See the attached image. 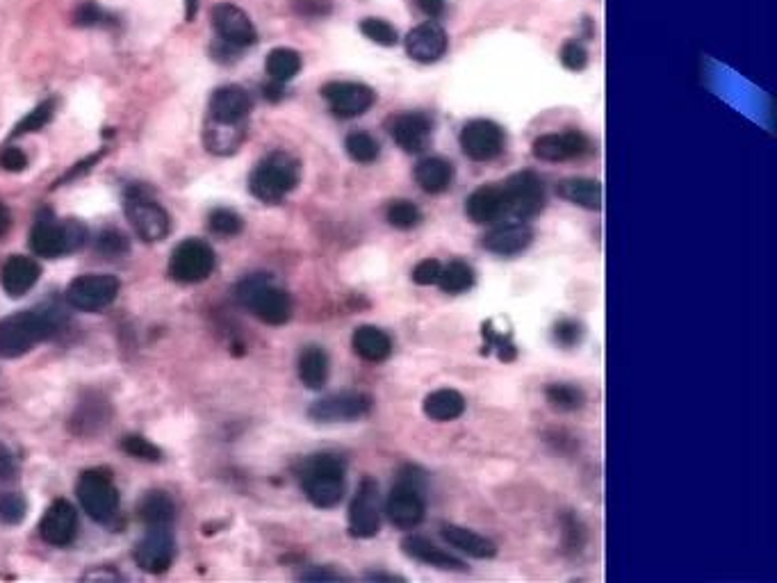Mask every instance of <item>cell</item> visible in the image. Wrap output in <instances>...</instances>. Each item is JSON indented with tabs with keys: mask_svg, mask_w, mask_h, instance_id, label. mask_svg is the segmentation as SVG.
I'll return each instance as SVG.
<instances>
[{
	"mask_svg": "<svg viewBox=\"0 0 777 583\" xmlns=\"http://www.w3.org/2000/svg\"><path fill=\"white\" fill-rule=\"evenodd\" d=\"M67 322L64 312L53 306L28 308L16 315L5 317L0 322V356L19 358L28 353L35 344L51 340L60 333L62 324Z\"/></svg>",
	"mask_w": 777,
	"mask_h": 583,
	"instance_id": "cell-1",
	"label": "cell"
},
{
	"mask_svg": "<svg viewBox=\"0 0 777 583\" xmlns=\"http://www.w3.org/2000/svg\"><path fill=\"white\" fill-rule=\"evenodd\" d=\"M345 476V461L340 456L329 454V451H322V454L308 456L301 463L299 483L310 504L329 511L345 499Z\"/></svg>",
	"mask_w": 777,
	"mask_h": 583,
	"instance_id": "cell-2",
	"label": "cell"
},
{
	"mask_svg": "<svg viewBox=\"0 0 777 583\" xmlns=\"http://www.w3.org/2000/svg\"><path fill=\"white\" fill-rule=\"evenodd\" d=\"M301 183V162L288 151H272L265 155L249 176V192L260 203L278 205Z\"/></svg>",
	"mask_w": 777,
	"mask_h": 583,
	"instance_id": "cell-3",
	"label": "cell"
},
{
	"mask_svg": "<svg viewBox=\"0 0 777 583\" xmlns=\"http://www.w3.org/2000/svg\"><path fill=\"white\" fill-rule=\"evenodd\" d=\"M87 226L78 219H57L51 210L39 212L30 231V249L39 258H62L83 249Z\"/></svg>",
	"mask_w": 777,
	"mask_h": 583,
	"instance_id": "cell-4",
	"label": "cell"
},
{
	"mask_svg": "<svg viewBox=\"0 0 777 583\" xmlns=\"http://www.w3.org/2000/svg\"><path fill=\"white\" fill-rule=\"evenodd\" d=\"M237 301L251 310L260 322L269 326H283L292 317V299L283 287L274 285L267 274H253L237 285Z\"/></svg>",
	"mask_w": 777,
	"mask_h": 583,
	"instance_id": "cell-5",
	"label": "cell"
},
{
	"mask_svg": "<svg viewBox=\"0 0 777 583\" xmlns=\"http://www.w3.org/2000/svg\"><path fill=\"white\" fill-rule=\"evenodd\" d=\"M427 515L424 502V474L417 467H404L399 481L392 486L386 499V517L392 527L411 531L420 527Z\"/></svg>",
	"mask_w": 777,
	"mask_h": 583,
	"instance_id": "cell-6",
	"label": "cell"
},
{
	"mask_svg": "<svg viewBox=\"0 0 777 583\" xmlns=\"http://www.w3.org/2000/svg\"><path fill=\"white\" fill-rule=\"evenodd\" d=\"M126 217L142 242H162L171 231V217L144 185H130L124 196Z\"/></svg>",
	"mask_w": 777,
	"mask_h": 583,
	"instance_id": "cell-7",
	"label": "cell"
},
{
	"mask_svg": "<svg viewBox=\"0 0 777 583\" xmlns=\"http://www.w3.org/2000/svg\"><path fill=\"white\" fill-rule=\"evenodd\" d=\"M78 502L94 522H110L119 511V490L114 486L110 472L87 470L80 474L76 486Z\"/></svg>",
	"mask_w": 777,
	"mask_h": 583,
	"instance_id": "cell-8",
	"label": "cell"
},
{
	"mask_svg": "<svg viewBox=\"0 0 777 583\" xmlns=\"http://www.w3.org/2000/svg\"><path fill=\"white\" fill-rule=\"evenodd\" d=\"M217 258L212 246L203 240H185L171 251L169 258V278L181 285H194L206 281L215 272Z\"/></svg>",
	"mask_w": 777,
	"mask_h": 583,
	"instance_id": "cell-9",
	"label": "cell"
},
{
	"mask_svg": "<svg viewBox=\"0 0 777 583\" xmlns=\"http://www.w3.org/2000/svg\"><path fill=\"white\" fill-rule=\"evenodd\" d=\"M119 278L112 274H85L67 287V303L80 312H101L112 306L119 294Z\"/></svg>",
	"mask_w": 777,
	"mask_h": 583,
	"instance_id": "cell-10",
	"label": "cell"
},
{
	"mask_svg": "<svg viewBox=\"0 0 777 583\" xmlns=\"http://www.w3.org/2000/svg\"><path fill=\"white\" fill-rule=\"evenodd\" d=\"M374 399L367 392H335L329 397L317 399L308 408V417L317 424H338L356 422L370 415Z\"/></svg>",
	"mask_w": 777,
	"mask_h": 583,
	"instance_id": "cell-11",
	"label": "cell"
},
{
	"mask_svg": "<svg viewBox=\"0 0 777 583\" xmlns=\"http://www.w3.org/2000/svg\"><path fill=\"white\" fill-rule=\"evenodd\" d=\"M347 529L351 538L370 540L379 536L381 515H379V483L372 476H365L358 486L354 499L349 504Z\"/></svg>",
	"mask_w": 777,
	"mask_h": 583,
	"instance_id": "cell-12",
	"label": "cell"
},
{
	"mask_svg": "<svg viewBox=\"0 0 777 583\" xmlns=\"http://www.w3.org/2000/svg\"><path fill=\"white\" fill-rule=\"evenodd\" d=\"M502 185L509 201V215L520 221L541 215L545 208V185L541 176L534 171H518Z\"/></svg>",
	"mask_w": 777,
	"mask_h": 583,
	"instance_id": "cell-13",
	"label": "cell"
},
{
	"mask_svg": "<svg viewBox=\"0 0 777 583\" xmlns=\"http://www.w3.org/2000/svg\"><path fill=\"white\" fill-rule=\"evenodd\" d=\"M320 94L326 105H329V110L340 119L363 117L376 103V92L370 85H363V82L333 80L326 82Z\"/></svg>",
	"mask_w": 777,
	"mask_h": 583,
	"instance_id": "cell-14",
	"label": "cell"
},
{
	"mask_svg": "<svg viewBox=\"0 0 777 583\" xmlns=\"http://www.w3.org/2000/svg\"><path fill=\"white\" fill-rule=\"evenodd\" d=\"M458 144L465 158L474 162H490L500 158L506 144V135L500 123L490 119H474L468 121L458 135Z\"/></svg>",
	"mask_w": 777,
	"mask_h": 583,
	"instance_id": "cell-15",
	"label": "cell"
},
{
	"mask_svg": "<svg viewBox=\"0 0 777 583\" xmlns=\"http://www.w3.org/2000/svg\"><path fill=\"white\" fill-rule=\"evenodd\" d=\"M212 28L226 51H244L256 44L258 32L253 28L249 14L233 3H219L212 10Z\"/></svg>",
	"mask_w": 777,
	"mask_h": 583,
	"instance_id": "cell-16",
	"label": "cell"
},
{
	"mask_svg": "<svg viewBox=\"0 0 777 583\" xmlns=\"http://www.w3.org/2000/svg\"><path fill=\"white\" fill-rule=\"evenodd\" d=\"M388 133L404 153H424L433 137V121L427 112H399L388 119Z\"/></svg>",
	"mask_w": 777,
	"mask_h": 583,
	"instance_id": "cell-17",
	"label": "cell"
},
{
	"mask_svg": "<svg viewBox=\"0 0 777 583\" xmlns=\"http://www.w3.org/2000/svg\"><path fill=\"white\" fill-rule=\"evenodd\" d=\"M176 556V540L171 527H146L144 538L135 545V563L139 570L162 574L171 568Z\"/></svg>",
	"mask_w": 777,
	"mask_h": 583,
	"instance_id": "cell-18",
	"label": "cell"
},
{
	"mask_svg": "<svg viewBox=\"0 0 777 583\" xmlns=\"http://www.w3.org/2000/svg\"><path fill=\"white\" fill-rule=\"evenodd\" d=\"M536 160L541 162H568L593 153V142L582 130H566V133L541 135L531 146Z\"/></svg>",
	"mask_w": 777,
	"mask_h": 583,
	"instance_id": "cell-19",
	"label": "cell"
},
{
	"mask_svg": "<svg viewBox=\"0 0 777 583\" xmlns=\"http://www.w3.org/2000/svg\"><path fill=\"white\" fill-rule=\"evenodd\" d=\"M253 108V98L240 85L219 87L208 103V121L222 126H244Z\"/></svg>",
	"mask_w": 777,
	"mask_h": 583,
	"instance_id": "cell-20",
	"label": "cell"
},
{
	"mask_svg": "<svg viewBox=\"0 0 777 583\" xmlns=\"http://www.w3.org/2000/svg\"><path fill=\"white\" fill-rule=\"evenodd\" d=\"M39 536L51 547H69L78 536V513L67 499H55L39 522Z\"/></svg>",
	"mask_w": 777,
	"mask_h": 583,
	"instance_id": "cell-21",
	"label": "cell"
},
{
	"mask_svg": "<svg viewBox=\"0 0 777 583\" xmlns=\"http://www.w3.org/2000/svg\"><path fill=\"white\" fill-rule=\"evenodd\" d=\"M465 215L477 226H493L509 215V201H506L504 185L490 183L481 185L465 199Z\"/></svg>",
	"mask_w": 777,
	"mask_h": 583,
	"instance_id": "cell-22",
	"label": "cell"
},
{
	"mask_svg": "<svg viewBox=\"0 0 777 583\" xmlns=\"http://www.w3.org/2000/svg\"><path fill=\"white\" fill-rule=\"evenodd\" d=\"M404 46L411 60L420 64H433L447 53L449 39L445 28L431 19L420 23V26H415L411 32H408L404 39Z\"/></svg>",
	"mask_w": 777,
	"mask_h": 583,
	"instance_id": "cell-23",
	"label": "cell"
},
{
	"mask_svg": "<svg viewBox=\"0 0 777 583\" xmlns=\"http://www.w3.org/2000/svg\"><path fill=\"white\" fill-rule=\"evenodd\" d=\"M531 242H534V228L527 221H511V224H500L493 231H488L481 240V246L493 256L513 258L527 251Z\"/></svg>",
	"mask_w": 777,
	"mask_h": 583,
	"instance_id": "cell-24",
	"label": "cell"
},
{
	"mask_svg": "<svg viewBox=\"0 0 777 583\" xmlns=\"http://www.w3.org/2000/svg\"><path fill=\"white\" fill-rule=\"evenodd\" d=\"M39 276H42V267H39L35 258L10 256L3 269H0V287H3L7 297L19 299L37 285Z\"/></svg>",
	"mask_w": 777,
	"mask_h": 583,
	"instance_id": "cell-25",
	"label": "cell"
},
{
	"mask_svg": "<svg viewBox=\"0 0 777 583\" xmlns=\"http://www.w3.org/2000/svg\"><path fill=\"white\" fill-rule=\"evenodd\" d=\"M399 547H402V552L408 558H413V561L422 563V565H429V568L449 570V572L468 570V565H465L461 558H456L454 554L445 552V549H440L438 545H433L429 538L417 536V533H411V536H406Z\"/></svg>",
	"mask_w": 777,
	"mask_h": 583,
	"instance_id": "cell-26",
	"label": "cell"
},
{
	"mask_svg": "<svg viewBox=\"0 0 777 583\" xmlns=\"http://www.w3.org/2000/svg\"><path fill=\"white\" fill-rule=\"evenodd\" d=\"M440 536L454 549H458V552L468 554L470 558H477V561H486V558L497 556V545L493 540L472 529L458 527V524H440Z\"/></svg>",
	"mask_w": 777,
	"mask_h": 583,
	"instance_id": "cell-27",
	"label": "cell"
},
{
	"mask_svg": "<svg viewBox=\"0 0 777 583\" xmlns=\"http://www.w3.org/2000/svg\"><path fill=\"white\" fill-rule=\"evenodd\" d=\"M351 347L354 353L365 363H386L392 353V340L386 331H381L379 326H358L354 335H351Z\"/></svg>",
	"mask_w": 777,
	"mask_h": 583,
	"instance_id": "cell-28",
	"label": "cell"
},
{
	"mask_svg": "<svg viewBox=\"0 0 777 583\" xmlns=\"http://www.w3.org/2000/svg\"><path fill=\"white\" fill-rule=\"evenodd\" d=\"M413 176L422 192L443 194L452 187L454 164L445 158H438V155H431V158H422L415 164Z\"/></svg>",
	"mask_w": 777,
	"mask_h": 583,
	"instance_id": "cell-29",
	"label": "cell"
},
{
	"mask_svg": "<svg viewBox=\"0 0 777 583\" xmlns=\"http://www.w3.org/2000/svg\"><path fill=\"white\" fill-rule=\"evenodd\" d=\"M297 372L301 383H304L308 390H322L324 385L329 383V374H331L329 353H326L322 347H317V344H310V347H306L299 353Z\"/></svg>",
	"mask_w": 777,
	"mask_h": 583,
	"instance_id": "cell-30",
	"label": "cell"
},
{
	"mask_svg": "<svg viewBox=\"0 0 777 583\" xmlns=\"http://www.w3.org/2000/svg\"><path fill=\"white\" fill-rule=\"evenodd\" d=\"M556 194L563 201L579 205L584 210H602V185L595 178H566L556 185Z\"/></svg>",
	"mask_w": 777,
	"mask_h": 583,
	"instance_id": "cell-31",
	"label": "cell"
},
{
	"mask_svg": "<svg viewBox=\"0 0 777 583\" xmlns=\"http://www.w3.org/2000/svg\"><path fill=\"white\" fill-rule=\"evenodd\" d=\"M465 397L454 388H440L424 397L422 410L433 422H454L465 413Z\"/></svg>",
	"mask_w": 777,
	"mask_h": 583,
	"instance_id": "cell-32",
	"label": "cell"
},
{
	"mask_svg": "<svg viewBox=\"0 0 777 583\" xmlns=\"http://www.w3.org/2000/svg\"><path fill=\"white\" fill-rule=\"evenodd\" d=\"M139 520L144 522V527H171L176 520V506L167 492L153 490L146 492L142 502L137 506Z\"/></svg>",
	"mask_w": 777,
	"mask_h": 583,
	"instance_id": "cell-33",
	"label": "cell"
},
{
	"mask_svg": "<svg viewBox=\"0 0 777 583\" xmlns=\"http://www.w3.org/2000/svg\"><path fill=\"white\" fill-rule=\"evenodd\" d=\"M203 142L208 151L215 155H231L244 142V126H222V123L208 121L203 130Z\"/></svg>",
	"mask_w": 777,
	"mask_h": 583,
	"instance_id": "cell-34",
	"label": "cell"
},
{
	"mask_svg": "<svg viewBox=\"0 0 777 583\" xmlns=\"http://www.w3.org/2000/svg\"><path fill=\"white\" fill-rule=\"evenodd\" d=\"M265 69L269 78L285 85V82H290L292 78L299 76L301 55L297 51H292V48H274V51L267 55Z\"/></svg>",
	"mask_w": 777,
	"mask_h": 583,
	"instance_id": "cell-35",
	"label": "cell"
},
{
	"mask_svg": "<svg viewBox=\"0 0 777 583\" xmlns=\"http://www.w3.org/2000/svg\"><path fill=\"white\" fill-rule=\"evenodd\" d=\"M545 399L559 413H577L586 404L584 390L572 383H550L545 388Z\"/></svg>",
	"mask_w": 777,
	"mask_h": 583,
	"instance_id": "cell-36",
	"label": "cell"
},
{
	"mask_svg": "<svg viewBox=\"0 0 777 583\" xmlns=\"http://www.w3.org/2000/svg\"><path fill=\"white\" fill-rule=\"evenodd\" d=\"M445 294H463L474 285V269L465 260H449L436 283Z\"/></svg>",
	"mask_w": 777,
	"mask_h": 583,
	"instance_id": "cell-37",
	"label": "cell"
},
{
	"mask_svg": "<svg viewBox=\"0 0 777 583\" xmlns=\"http://www.w3.org/2000/svg\"><path fill=\"white\" fill-rule=\"evenodd\" d=\"M345 151L356 164H372L379 160L381 146L374 135L365 133V130H354L345 139Z\"/></svg>",
	"mask_w": 777,
	"mask_h": 583,
	"instance_id": "cell-38",
	"label": "cell"
},
{
	"mask_svg": "<svg viewBox=\"0 0 777 583\" xmlns=\"http://www.w3.org/2000/svg\"><path fill=\"white\" fill-rule=\"evenodd\" d=\"M386 221L397 231H413V228L422 224V210L413 201L395 199L388 203Z\"/></svg>",
	"mask_w": 777,
	"mask_h": 583,
	"instance_id": "cell-39",
	"label": "cell"
},
{
	"mask_svg": "<svg viewBox=\"0 0 777 583\" xmlns=\"http://www.w3.org/2000/svg\"><path fill=\"white\" fill-rule=\"evenodd\" d=\"M481 335H484V349H481L484 356H488V353L495 349L502 363H513V360L518 358V349H515L511 333L506 335L497 333L493 328V322H484V326H481Z\"/></svg>",
	"mask_w": 777,
	"mask_h": 583,
	"instance_id": "cell-40",
	"label": "cell"
},
{
	"mask_svg": "<svg viewBox=\"0 0 777 583\" xmlns=\"http://www.w3.org/2000/svg\"><path fill=\"white\" fill-rule=\"evenodd\" d=\"M55 114V101L53 98H46L44 103H39L35 110H32L26 119H21L19 123H16L14 133H12V139L21 137V135H30V133H37V130L46 128L48 123H51Z\"/></svg>",
	"mask_w": 777,
	"mask_h": 583,
	"instance_id": "cell-41",
	"label": "cell"
},
{
	"mask_svg": "<svg viewBox=\"0 0 777 583\" xmlns=\"http://www.w3.org/2000/svg\"><path fill=\"white\" fill-rule=\"evenodd\" d=\"M208 226L210 231L215 235H222V237H233L237 233H242L244 228V221L242 217L237 215V212L228 210V208H215L210 212L208 217Z\"/></svg>",
	"mask_w": 777,
	"mask_h": 583,
	"instance_id": "cell-42",
	"label": "cell"
},
{
	"mask_svg": "<svg viewBox=\"0 0 777 583\" xmlns=\"http://www.w3.org/2000/svg\"><path fill=\"white\" fill-rule=\"evenodd\" d=\"M121 449L126 451V454H130L133 458H139V461H151V463H158L162 458V451L153 445L151 440H146L144 435H126L124 440H121Z\"/></svg>",
	"mask_w": 777,
	"mask_h": 583,
	"instance_id": "cell-43",
	"label": "cell"
},
{
	"mask_svg": "<svg viewBox=\"0 0 777 583\" xmlns=\"http://www.w3.org/2000/svg\"><path fill=\"white\" fill-rule=\"evenodd\" d=\"M361 32H363L367 39L374 41V44L386 46V48L395 46L397 41H399L397 30L392 28L388 21H383V19H365L361 23Z\"/></svg>",
	"mask_w": 777,
	"mask_h": 583,
	"instance_id": "cell-44",
	"label": "cell"
},
{
	"mask_svg": "<svg viewBox=\"0 0 777 583\" xmlns=\"http://www.w3.org/2000/svg\"><path fill=\"white\" fill-rule=\"evenodd\" d=\"M584 340V326L575 322V319H561L559 324H554V342L563 349L577 347Z\"/></svg>",
	"mask_w": 777,
	"mask_h": 583,
	"instance_id": "cell-45",
	"label": "cell"
},
{
	"mask_svg": "<svg viewBox=\"0 0 777 583\" xmlns=\"http://www.w3.org/2000/svg\"><path fill=\"white\" fill-rule=\"evenodd\" d=\"M26 513H28V504L21 495L10 492V495L0 497V522L3 524H19L23 522Z\"/></svg>",
	"mask_w": 777,
	"mask_h": 583,
	"instance_id": "cell-46",
	"label": "cell"
},
{
	"mask_svg": "<svg viewBox=\"0 0 777 583\" xmlns=\"http://www.w3.org/2000/svg\"><path fill=\"white\" fill-rule=\"evenodd\" d=\"M440 272H443V262L436 260V258H424L422 262H417V265L413 267L411 272V281L415 285H436L438 278H440Z\"/></svg>",
	"mask_w": 777,
	"mask_h": 583,
	"instance_id": "cell-47",
	"label": "cell"
},
{
	"mask_svg": "<svg viewBox=\"0 0 777 583\" xmlns=\"http://www.w3.org/2000/svg\"><path fill=\"white\" fill-rule=\"evenodd\" d=\"M561 64L568 71H584L588 64V53L579 41H568L561 48Z\"/></svg>",
	"mask_w": 777,
	"mask_h": 583,
	"instance_id": "cell-48",
	"label": "cell"
},
{
	"mask_svg": "<svg viewBox=\"0 0 777 583\" xmlns=\"http://www.w3.org/2000/svg\"><path fill=\"white\" fill-rule=\"evenodd\" d=\"M98 251L105 253V256H121V253L128 251V240L124 233H119L117 228H108L98 235Z\"/></svg>",
	"mask_w": 777,
	"mask_h": 583,
	"instance_id": "cell-49",
	"label": "cell"
},
{
	"mask_svg": "<svg viewBox=\"0 0 777 583\" xmlns=\"http://www.w3.org/2000/svg\"><path fill=\"white\" fill-rule=\"evenodd\" d=\"M73 19H76L78 26H83V28H98V26H105V23H108V14L101 10V5L87 0V3L78 7V12H76V16H73Z\"/></svg>",
	"mask_w": 777,
	"mask_h": 583,
	"instance_id": "cell-50",
	"label": "cell"
},
{
	"mask_svg": "<svg viewBox=\"0 0 777 583\" xmlns=\"http://www.w3.org/2000/svg\"><path fill=\"white\" fill-rule=\"evenodd\" d=\"M292 10L306 19H322L331 14V3L329 0H292Z\"/></svg>",
	"mask_w": 777,
	"mask_h": 583,
	"instance_id": "cell-51",
	"label": "cell"
},
{
	"mask_svg": "<svg viewBox=\"0 0 777 583\" xmlns=\"http://www.w3.org/2000/svg\"><path fill=\"white\" fill-rule=\"evenodd\" d=\"M0 167L5 171H23L28 167V155L21 149H16V146H7V149L0 153Z\"/></svg>",
	"mask_w": 777,
	"mask_h": 583,
	"instance_id": "cell-52",
	"label": "cell"
},
{
	"mask_svg": "<svg viewBox=\"0 0 777 583\" xmlns=\"http://www.w3.org/2000/svg\"><path fill=\"white\" fill-rule=\"evenodd\" d=\"M301 579L304 581H349L351 577H347V574H342V572H335L333 568H326V565H313V568H308L304 574H301Z\"/></svg>",
	"mask_w": 777,
	"mask_h": 583,
	"instance_id": "cell-53",
	"label": "cell"
},
{
	"mask_svg": "<svg viewBox=\"0 0 777 583\" xmlns=\"http://www.w3.org/2000/svg\"><path fill=\"white\" fill-rule=\"evenodd\" d=\"M16 474V463L12 451L5 445H0V481H10Z\"/></svg>",
	"mask_w": 777,
	"mask_h": 583,
	"instance_id": "cell-54",
	"label": "cell"
},
{
	"mask_svg": "<svg viewBox=\"0 0 777 583\" xmlns=\"http://www.w3.org/2000/svg\"><path fill=\"white\" fill-rule=\"evenodd\" d=\"M415 5L417 10L427 14L429 19H438V16L445 12V0H415Z\"/></svg>",
	"mask_w": 777,
	"mask_h": 583,
	"instance_id": "cell-55",
	"label": "cell"
},
{
	"mask_svg": "<svg viewBox=\"0 0 777 583\" xmlns=\"http://www.w3.org/2000/svg\"><path fill=\"white\" fill-rule=\"evenodd\" d=\"M367 581H406L404 577H399V574H388V572H367L365 574Z\"/></svg>",
	"mask_w": 777,
	"mask_h": 583,
	"instance_id": "cell-56",
	"label": "cell"
},
{
	"mask_svg": "<svg viewBox=\"0 0 777 583\" xmlns=\"http://www.w3.org/2000/svg\"><path fill=\"white\" fill-rule=\"evenodd\" d=\"M10 226H12L10 210H7V205L0 203V237H3L7 231H10Z\"/></svg>",
	"mask_w": 777,
	"mask_h": 583,
	"instance_id": "cell-57",
	"label": "cell"
}]
</instances>
